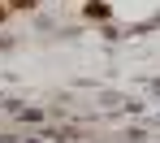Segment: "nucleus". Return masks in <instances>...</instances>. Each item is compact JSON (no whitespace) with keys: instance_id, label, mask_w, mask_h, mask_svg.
<instances>
[{"instance_id":"nucleus-3","label":"nucleus","mask_w":160,"mask_h":143,"mask_svg":"<svg viewBox=\"0 0 160 143\" xmlns=\"http://www.w3.org/2000/svg\"><path fill=\"white\" fill-rule=\"evenodd\" d=\"M4 18H9V4H0V22H4Z\"/></svg>"},{"instance_id":"nucleus-1","label":"nucleus","mask_w":160,"mask_h":143,"mask_svg":"<svg viewBox=\"0 0 160 143\" xmlns=\"http://www.w3.org/2000/svg\"><path fill=\"white\" fill-rule=\"evenodd\" d=\"M82 18H91V22H108V18H112V4H108V0H87V4H82Z\"/></svg>"},{"instance_id":"nucleus-2","label":"nucleus","mask_w":160,"mask_h":143,"mask_svg":"<svg viewBox=\"0 0 160 143\" xmlns=\"http://www.w3.org/2000/svg\"><path fill=\"white\" fill-rule=\"evenodd\" d=\"M35 4H39V0H9V9H22V13H26V9H35Z\"/></svg>"}]
</instances>
